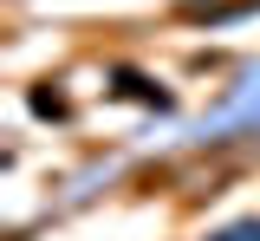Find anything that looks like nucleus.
<instances>
[{
    "mask_svg": "<svg viewBox=\"0 0 260 241\" xmlns=\"http://www.w3.org/2000/svg\"><path fill=\"white\" fill-rule=\"evenodd\" d=\"M221 241H260V222H241V228H228Z\"/></svg>",
    "mask_w": 260,
    "mask_h": 241,
    "instance_id": "f257e3e1",
    "label": "nucleus"
}]
</instances>
